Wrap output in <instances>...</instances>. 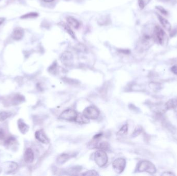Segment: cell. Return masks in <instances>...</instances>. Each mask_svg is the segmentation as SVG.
<instances>
[{
    "label": "cell",
    "instance_id": "d590c367",
    "mask_svg": "<svg viewBox=\"0 0 177 176\" xmlns=\"http://www.w3.org/2000/svg\"><path fill=\"white\" fill-rule=\"evenodd\" d=\"M0 1H1V0H0Z\"/></svg>",
    "mask_w": 177,
    "mask_h": 176
},
{
    "label": "cell",
    "instance_id": "277c9868",
    "mask_svg": "<svg viewBox=\"0 0 177 176\" xmlns=\"http://www.w3.org/2000/svg\"><path fill=\"white\" fill-rule=\"evenodd\" d=\"M138 170L139 172H147L150 174H153L156 172V166L150 162L143 161L139 164Z\"/></svg>",
    "mask_w": 177,
    "mask_h": 176
},
{
    "label": "cell",
    "instance_id": "cb8c5ba5",
    "mask_svg": "<svg viewBox=\"0 0 177 176\" xmlns=\"http://www.w3.org/2000/svg\"><path fill=\"white\" fill-rule=\"evenodd\" d=\"M84 176H98L99 175L98 174L97 172L95 171L94 170H88V172H86L84 174H82Z\"/></svg>",
    "mask_w": 177,
    "mask_h": 176
},
{
    "label": "cell",
    "instance_id": "7a4b0ae2",
    "mask_svg": "<svg viewBox=\"0 0 177 176\" xmlns=\"http://www.w3.org/2000/svg\"><path fill=\"white\" fill-rule=\"evenodd\" d=\"M153 35L154 41L161 45H164L167 38L166 33L164 30L159 26H156L153 28Z\"/></svg>",
    "mask_w": 177,
    "mask_h": 176
},
{
    "label": "cell",
    "instance_id": "f546056e",
    "mask_svg": "<svg viewBox=\"0 0 177 176\" xmlns=\"http://www.w3.org/2000/svg\"><path fill=\"white\" fill-rule=\"evenodd\" d=\"M171 71H172L174 74L177 75V65H175L171 67Z\"/></svg>",
    "mask_w": 177,
    "mask_h": 176
},
{
    "label": "cell",
    "instance_id": "30bf717a",
    "mask_svg": "<svg viewBox=\"0 0 177 176\" xmlns=\"http://www.w3.org/2000/svg\"><path fill=\"white\" fill-rule=\"evenodd\" d=\"M34 159V155L33 150L31 148H28L26 149L24 155V159L25 162L27 163H31Z\"/></svg>",
    "mask_w": 177,
    "mask_h": 176
},
{
    "label": "cell",
    "instance_id": "1f68e13d",
    "mask_svg": "<svg viewBox=\"0 0 177 176\" xmlns=\"http://www.w3.org/2000/svg\"><path fill=\"white\" fill-rule=\"evenodd\" d=\"M163 175H165V176H166V175H171V176H173V175H174V174H172L171 172H166V173L165 172L164 174H163Z\"/></svg>",
    "mask_w": 177,
    "mask_h": 176
},
{
    "label": "cell",
    "instance_id": "ffe728a7",
    "mask_svg": "<svg viewBox=\"0 0 177 176\" xmlns=\"http://www.w3.org/2000/svg\"><path fill=\"white\" fill-rule=\"evenodd\" d=\"M11 113L9 112H1L0 113V121H4L5 120H6L7 118L11 117Z\"/></svg>",
    "mask_w": 177,
    "mask_h": 176
},
{
    "label": "cell",
    "instance_id": "8fae6325",
    "mask_svg": "<svg viewBox=\"0 0 177 176\" xmlns=\"http://www.w3.org/2000/svg\"><path fill=\"white\" fill-rule=\"evenodd\" d=\"M24 31L22 28H17L14 30L12 33V38L16 40H19L21 39L24 36Z\"/></svg>",
    "mask_w": 177,
    "mask_h": 176
},
{
    "label": "cell",
    "instance_id": "3957f363",
    "mask_svg": "<svg viewBox=\"0 0 177 176\" xmlns=\"http://www.w3.org/2000/svg\"><path fill=\"white\" fill-rule=\"evenodd\" d=\"M94 160L95 163L100 167H104L108 162V157L105 151L98 150L95 153Z\"/></svg>",
    "mask_w": 177,
    "mask_h": 176
},
{
    "label": "cell",
    "instance_id": "e0dca14e",
    "mask_svg": "<svg viewBox=\"0 0 177 176\" xmlns=\"http://www.w3.org/2000/svg\"><path fill=\"white\" fill-rule=\"evenodd\" d=\"M166 108L167 110L173 109L177 107V99H172L167 101L165 105Z\"/></svg>",
    "mask_w": 177,
    "mask_h": 176
},
{
    "label": "cell",
    "instance_id": "9a60e30c",
    "mask_svg": "<svg viewBox=\"0 0 177 176\" xmlns=\"http://www.w3.org/2000/svg\"><path fill=\"white\" fill-rule=\"evenodd\" d=\"M66 20L69 26H71L74 28L77 29L80 26V23L76 19L72 17H68L66 18Z\"/></svg>",
    "mask_w": 177,
    "mask_h": 176
},
{
    "label": "cell",
    "instance_id": "e575fe53",
    "mask_svg": "<svg viewBox=\"0 0 177 176\" xmlns=\"http://www.w3.org/2000/svg\"><path fill=\"white\" fill-rule=\"evenodd\" d=\"M167 1H171V0H167Z\"/></svg>",
    "mask_w": 177,
    "mask_h": 176
},
{
    "label": "cell",
    "instance_id": "8992f818",
    "mask_svg": "<svg viewBox=\"0 0 177 176\" xmlns=\"http://www.w3.org/2000/svg\"><path fill=\"white\" fill-rule=\"evenodd\" d=\"M77 115L78 114L75 110L67 109L64 111L60 114L59 118L68 121H75Z\"/></svg>",
    "mask_w": 177,
    "mask_h": 176
},
{
    "label": "cell",
    "instance_id": "7c38bea8",
    "mask_svg": "<svg viewBox=\"0 0 177 176\" xmlns=\"http://www.w3.org/2000/svg\"><path fill=\"white\" fill-rule=\"evenodd\" d=\"M157 16H158V19L159 20L160 23L163 26V28L166 30L168 31H171V23H169V22L166 18L162 17V16L158 14H157Z\"/></svg>",
    "mask_w": 177,
    "mask_h": 176
},
{
    "label": "cell",
    "instance_id": "ac0fdd59",
    "mask_svg": "<svg viewBox=\"0 0 177 176\" xmlns=\"http://www.w3.org/2000/svg\"><path fill=\"white\" fill-rule=\"evenodd\" d=\"M75 121L80 124H84L89 122V119L86 118L83 114H78Z\"/></svg>",
    "mask_w": 177,
    "mask_h": 176
},
{
    "label": "cell",
    "instance_id": "2e32d148",
    "mask_svg": "<svg viewBox=\"0 0 177 176\" xmlns=\"http://www.w3.org/2000/svg\"><path fill=\"white\" fill-rule=\"evenodd\" d=\"M95 147H96V148H98L101 150H103L104 151L109 150V148H110L109 144L106 142H101L99 143H97V142L95 145Z\"/></svg>",
    "mask_w": 177,
    "mask_h": 176
},
{
    "label": "cell",
    "instance_id": "6da1fadb",
    "mask_svg": "<svg viewBox=\"0 0 177 176\" xmlns=\"http://www.w3.org/2000/svg\"><path fill=\"white\" fill-rule=\"evenodd\" d=\"M152 32L145 31L141 37L140 40L138 43V45L137 46L139 49L141 50H146L148 49L151 47L154 43L155 42L154 39L153 35Z\"/></svg>",
    "mask_w": 177,
    "mask_h": 176
},
{
    "label": "cell",
    "instance_id": "44dd1931",
    "mask_svg": "<svg viewBox=\"0 0 177 176\" xmlns=\"http://www.w3.org/2000/svg\"><path fill=\"white\" fill-rule=\"evenodd\" d=\"M39 16V14L37 13L32 12V13H28L21 17V19H27V18H36Z\"/></svg>",
    "mask_w": 177,
    "mask_h": 176
},
{
    "label": "cell",
    "instance_id": "d6a6232c",
    "mask_svg": "<svg viewBox=\"0 0 177 176\" xmlns=\"http://www.w3.org/2000/svg\"><path fill=\"white\" fill-rule=\"evenodd\" d=\"M5 18H0V26L4 22Z\"/></svg>",
    "mask_w": 177,
    "mask_h": 176
},
{
    "label": "cell",
    "instance_id": "83f0119b",
    "mask_svg": "<svg viewBox=\"0 0 177 176\" xmlns=\"http://www.w3.org/2000/svg\"><path fill=\"white\" fill-rule=\"evenodd\" d=\"M141 132V128H136V129H135V130L134 131V133H133L132 136H133V137H135L136 136H137L139 134H140Z\"/></svg>",
    "mask_w": 177,
    "mask_h": 176
},
{
    "label": "cell",
    "instance_id": "7402d4cb",
    "mask_svg": "<svg viewBox=\"0 0 177 176\" xmlns=\"http://www.w3.org/2000/svg\"><path fill=\"white\" fill-rule=\"evenodd\" d=\"M128 132V126L127 124L123 126L121 129H120L119 132H118V134L119 135H124L126 134Z\"/></svg>",
    "mask_w": 177,
    "mask_h": 176
},
{
    "label": "cell",
    "instance_id": "52a82bcc",
    "mask_svg": "<svg viewBox=\"0 0 177 176\" xmlns=\"http://www.w3.org/2000/svg\"><path fill=\"white\" fill-rule=\"evenodd\" d=\"M126 161L125 159L119 158L116 159L112 163V167L117 174H121L125 169Z\"/></svg>",
    "mask_w": 177,
    "mask_h": 176
},
{
    "label": "cell",
    "instance_id": "4316f807",
    "mask_svg": "<svg viewBox=\"0 0 177 176\" xmlns=\"http://www.w3.org/2000/svg\"><path fill=\"white\" fill-rule=\"evenodd\" d=\"M56 64L52 65L50 67L49 69V71L51 72V73H54L56 72Z\"/></svg>",
    "mask_w": 177,
    "mask_h": 176
},
{
    "label": "cell",
    "instance_id": "4dcf8cb0",
    "mask_svg": "<svg viewBox=\"0 0 177 176\" xmlns=\"http://www.w3.org/2000/svg\"><path fill=\"white\" fill-rule=\"evenodd\" d=\"M5 136L4 132L2 130H0V140H2Z\"/></svg>",
    "mask_w": 177,
    "mask_h": 176
},
{
    "label": "cell",
    "instance_id": "ba28073f",
    "mask_svg": "<svg viewBox=\"0 0 177 176\" xmlns=\"http://www.w3.org/2000/svg\"><path fill=\"white\" fill-rule=\"evenodd\" d=\"M61 61L63 64L66 66H70L72 65L73 60V56L71 52L65 51L62 54L61 56Z\"/></svg>",
    "mask_w": 177,
    "mask_h": 176
},
{
    "label": "cell",
    "instance_id": "d4e9b609",
    "mask_svg": "<svg viewBox=\"0 0 177 176\" xmlns=\"http://www.w3.org/2000/svg\"><path fill=\"white\" fill-rule=\"evenodd\" d=\"M156 8L158 9V10L160 11L162 14H163V15L165 16L168 15V11L165 9H164V7L161 6H158L156 7Z\"/></svg>",
    "mask_w": 177,
    "mask_h": 176
},
{
    "label": "cell",
    "instance_id": "9c48e42d",
    "mask_svg": "<svg viewBox=\"0 0 177 176\" xmlns=\"http://www.w3.org/2000/svg\"><path fill=\"white\" fill-rule=\"evenodd\" d=\"M35 138L37 140L39 141L44 144H48L49 143V140L46 136L43 130H38L35 134Z\"/></svg>",
    "mask_w": 177,
    "mask_h": 176
},
{
    "label": "cell",
    "instance_id": "5b68a950",
    "mask_svg": "<svg viewBox=\"0 0 177 176\" xmlns=\"http://www.w3.org/2000/svg\"><path fill=\"white\" fill-rule=\"evenodd\" d=\"M82 114L88 119H96L99 115V111L94 106H90L84 109Z\"/></svg>",
    "mask_w": 177,
    "mask_h": 176
},
{
    "label": "cell",
    "instance_id": "f1b7e54d",
    "mask_svg": "<svg viewBox=\"0 0 177 176\" xmlns=\"http://www.w3.org/2000/svg\"><path fill=\"white\" fill-rule=\"evenodd\" d=\"M138 5L141 9H143L145 7V4L143 0H138Z\"/></svg>",
    "mask_w": 177,
    "mask_h": 176
},
{
    "label": "cell",
    "instance_id": "d6986e66",
    "mask_svg": "<svg viewBox=\"0 0 177 176\" xmlns=\"http://www.w3.org/2000/svg\"><path fill=\"white\" fill-rule=\"evenodd\" d=\"M61 26H62L64 28L65 30L66 31V32L71 36V37H72L73 38H75V35L74 33L73 32V31H72L71 28H70V26H69V25L66 24L65 23H62L61 24Z\"/></svg>",
    "mask_w": 177,
    "mask_h": 176
},
{
    "label": "cell",
    "instance_id": "4fadbf2b",
    "mask_svg": "<svg viewBox=\"0 0 177 176\" xmlns=\"http://www.w3.org/2000/svg\"><path fill=\"white\" fill-rule=\"evenodd\" d=\"M18 126L21 133L24 134H26L29 131V127L22 119H19L18 120Z\"/></svg>",
    "mask_w": 177,
    "mask_h": 176
},
{
    "label": "cell",
    "instance_id": "5bb4252c",
    "mask_svg": "<svg viewBox=\"0 0 177 176\" xmlns=\"http://www.w3.org/2000/svg\"><path fill=\"white\" fill-rule=\"evenodd\" d=\"M71 155L66 153H63L62 155H60L56 159V163L59 165H62L63 164L66 162L70 158Z\"/></svg>",
    "mask_w": 177,
    "mask_h": 176
},
{
    "label": "cell",
    "instance_id": "603a6c76",
    "mask_svg": "<svg viewBox=\"0 0 177 176\" xmlns=\"http://www.w3.org/2000/svg\"><path fill=\"white\" fill-rule=\"evenodd\" d=\"M18 165L17 164L14 162H11V164H9L8 167V172H13L15 171L17 168Z\"/></svg>",
    "mask_w": 177,
    "mask_h": 176
},
{
    "label": "cell",
    "instance_id": "836d02e7",
    "mask_svg": "<svg viewBox=\"0 0 177 176\" xmlns=\"http://www.w3.org/2000/svg\"><path fill=\"white\" fill-rule=\"evenodd\" d=\"M54 0H43V1L47 3L52 2L53 1H54Z\"/></svg>",
    "mask_w": 177,
    "mask_h": 176
},
{
    "label": "cell",
    "instance_id": "484cf974",
    "mask_svg": "<svg viewBox=\"0 0 177 176\" xmlns=\"http://www.w3.org/2000/svg\"><path fill=\"white\" fill-rule=\"evenodd\" d=\"M15 138H13V137H10L5 141V144L7 146H9V145H10L13 144L14 142H15Z\"/></svg>",
    "mask_w": 177,
    "mask_h": 176
}]
</instances>
